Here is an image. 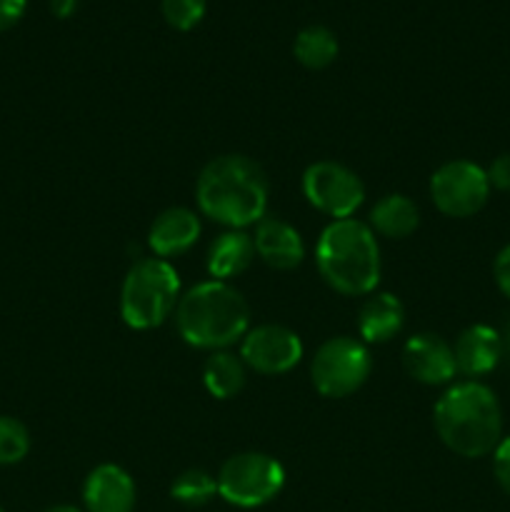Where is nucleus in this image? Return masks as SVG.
Listing matches in <instances>:
<instances>
[{"instance_id":"f257e3e1","label":"nucleus","mask_w":510,"mask_h":512,"mask_svg":"<svg viewBox=\"0 0 510 512\" xmlns=\"http://www.w3.org/2000/svg\"><path fill=\"white\" fill-rule=\"evenodd\" d=\"M195 200L208 220L225 230H245L268 215L270 180L248 155H218L200 170Z\"/></svg>"},{"instance_id":"f03ea898","label":"nucleus","mask_w":510,"mask_h":512,"mask_svg":"<svg viewBox=\"0 0 510 512\" xmlns=\"http://www.w3.org/2000/svg\"><path fill=\"white\" fill-rule=\"evenodd\" d=\"M433 425L450 453L478 460L493 455L503 440V408L493 388L480 380H463L440 395Z\"/></svg>"},{"instance_id":"7ed1b4c3","label":"nucleus","mask_w":510,"mask_h":512,"mask_svg":"<svg viewBox=\"0 0 510 512\" xmlns=\"http://www.w3.org/2000/svg\"><path fill=\"white\" fill-rule=\"evenodd\" d=\"M315 268L325 285L345 298L375 293L383 260L370 225L358 218L330 220L315 243Z\"/></svg>"},{"instance_id":"20e7f679","label":"nucleus","mask_w":510,"mask_h":512,"mask_svg":"<svg viewBox=\"0 0 510 512\" xmlns=\"http://www.w3.org/2000/svg\"><path fill=\"white\" fill-rule=\"evenodd\" d=\"M175 330L190 348L228 350L250 330V305L235 285L203 280L180 295Z\"/></svg>"},{"instance_id":"39448f33","label":"nucleus","mask_w":510,"mask_h":512,"mask_svg":"<svg viewBox=\"0 0 510 512\" xmlns=\"http://www.w3.org/2000/svg\"><path fill=\"white\" fill-rule=\"evenodd\" d=\"M180 275L163 258H140L125 273L120 288V318L133 330L160 328L180 300Z\"/></svg>"},{"instance_id":"423d86ee","label":"nucleus","mask_w":510,"mask_h":512,"mask_svg":"<svg viewBox=\"0 0 510 512\" xmlns=\"http://www.w3.org/2000/svg\"><path fill=\"white\" fill-rule=\"evenodd\" d=\"M218 495L235 508H263L280 495L285 485V468L268 453L248 450L230 455L220 465Z\"/></svg>"},{"instance_id":"0eeeda50","label":"nucleus","mask_w":510,"mask_h":512,"mask_svg":"<svg viewBox=\"0 0 510 512\" xmlns=\"http://www.w3.org/2000/svg\"><path fill=\"white\" fill-rule=\"evenodd\" d=\"M373 373V358L360 338L335 335L320 343L310 363V380L323 398L340 400L358 393Z\"/></svg>"},{"instance_id":"6e6552de","label":"nucleus","mask_w":510,"mask_h":512,"mask_svg":"<svg viewBox=\"0 0 510 512\" xmlns=\"http://www.w3.org/2000/svg\"><path fill=\"white\" fill-rule=\"evenodd\" d=\"M430 200L448 218H473L490 198L485 168L473 160H448L430 175Z\"/></svg>"},{"instance_id":"1a4fd4ad","label":"nucleus","mask_w":510,"mask_h":512,"mask_svg":"<svg viewBox=\"0 0 510 512\" xmlns=\"http://www.w3.org/2000/svg\"><path fill=\"white\" fill-rule=\"evenodd\" d=\"M303 195L318 213L330 220L353 218L365 203V185L355 170L335 160L310 163L303 173Z\"/></svg>"},{"instance_id":"9d476101","label":"nucleus","mask_w":510,"mask_h":512,"mask_svg":"<svg viewBox=\"0 0 510 512\" xmlns=\"http://www.w3.org/2000/svg\"><path fill=\"white\" fill-rule=\"evenodd\" d=\"M238 355L248 370L275 378L290 373L303 360V340L288 325L260 323L243 335Z\"/></svg>"},{"instance_id":"9b49d317","label":"nucleus","mask_w":510,"mask_h":512,"mask_svg":"<svg viewBox=\"0 0 510 512\" xmlns=\"http://www.w3.org/2000/svg\"><path fill=\"white\" fill-rule=\"evenodd\" d=\"M400 360H403L405 373L415 383L430 385V388L450 385L455 375H458L453 345L435 333L410 335L405 340L403 350H400Z\"/></svg>"},{"instance_id":"f8f14e48","label":"nucleus","mask_w":510,"mask_h":512,"mask_svg":"<svg viewBox=\"0 0 510 512\" xmlns=\"http://www.w3.org/2000/svg\"><path fill=\"white\" fill-rule=\"evenodd\" d=\"M85 512H135V480L125 468L103 463L83 483Z\"/></svg>"},{"instance_id":"ddd939ff","label":"nucleus","mask_w":510,"mask_h":512,"mask_svg":"<svg viewBox=\"0 0 510 512\" xmlns=\"http://www.w3.org/2000/svg\"><path fill=\"white\" fill-rule=\"evenodd\" d=\"M455 368L468 380H478L493 373L503 360V340L493 325H468L453 343Z\"/></svg>"},{"instance_id":"4468645a","label":"nucleus","mask_w":510,"mask_h":512,"mask_svg":"<svg viewBox=\"0 0 510 512\" xmlns=\"http://www.w3.org/2000/svg\"><path fill=\"white\" fill-rule=\"evenodd\" d=\"M255 255L273 270H293L305 260L303 235L288 220L265 215L253 233Z\"/></svg>"},{"instance_id":"2eb2a0df","label":"nucleus","mask_w":510,"mask_h":512,"mask_svg":"<svg viewBox=\"0 0 510 512\" xmlns=\"http://www.w3.org/2000/svg\"><path fill=\"white\" fill-rule=\"evenodd\" d=\"M200 230H203L200 215L195 210L183 208V205H175V208L163 210L153 220L148 230V245L155 258H178L198 243Z\"/></svg>"},{"instance_id":"dca6fc26","label":"nucleus","mask_w":510,"mask_h":512,"mask_svg":"<svg viewBox=\"0 0 510 512\" xmlns=\"http://www.w3.org/2000/svg\"><path fill=\"white\" fill-rule=\"evenodd\" d=\"M405 325V308L393 293L365 295L358 310V335L365 345H385L398 338Z\"/></svg>"},{"instance_id":"f3484780","label":"nucleus","mask_w":510,"mask_h":512,"mask_svg":"<svg viewBox=\"0 0 510 512\" xmlns=\"http://www.w3.org/2000/svg\"><path fill=\"white\" fill-rule=\"evenodd\" d=\"M255 258L258 255H255L253 235L245 233V230H225L210 243L205 268L213 280L230 283V278H238L240 273H245Z\"/></svg>"},{"instance_id":"a211bd4d","label":"nucleus","mask_w":510,"mask_h":512,"mask_svg":"<svg viewBox=\"0 0 510 512\" xmlns=\"http://www.w3.org/2000/svg\"><path fill=\"white\" fill-rule=\"evenodd\" d=\"M368 225L375 235L388 240H405L418 230L420 210L415 200L403 193H388L370 208Z\"/></svg>"},{"instance_id":"6ab92c4d","label":"nucleus","mask_w":510,"mask_h":512,"mask_svg":"<svg viewBox=\"0 0 510 512\" xmlns=\"http://www.w3.org/2000/svg\"><path fill=\"white\" fill-rule=\"evenodd\" d=\"M248 380L243 358L230 350H213L203 365V385L215 400L238 398Z\"/></svg>"},{"instance_id":"aec40b11","label":"nucleus","mask_w":510,"mask_h":512,"mask_svg":"<svg viewBox=\"0 0 510 512\" xmlns=\"http://www.w3.org/2000/svg\"><path fill=\"white\" fill-rule=\"evenodd\" d=\"M338 38L325 25H308L295 35L293 55L303 68L323 70L338 58Z\"/></svg>"},{"instance_id":"412c9836","label":"nucleus","mask_w":510,"mask_h":512,"mask_svg":"<svg viewBox=\"0 0 510 512\" xmlns=\"http://www.w3.org/2000/svg\"><path fill=\"white\" fill-rule=\"evenodd\" d=\"M215 495H218V480H215L208 470L200 468L183 470V473L173 480V485H170V498H173L175 503L185 505V508L208 505Z\"/></svg>"},{"instance_id":"4be33fe9","label":"nucleus","mask_w":510,"mask_h":512,"mask_svg":"<svg viewBox=\"0 0 510 512\" xmlns=\"http://www.w3.org/2000/svg\"><path fill=\"white\" fill-rule=\"evenodd\" d=\"M30 453V430L13 415H0V465H18Z\"/></svg>"},{"instance_id":"5701e85b","label":"nucleus","mask_w":510,"mask_h":512,"mask_svg":"<svg viewBox=\"0 0 510 512\" xmlns=\"http://www.w3.org/2000/svg\"><path fill=\"white\" fill-rule=\"evenodd\" d=\"M205 8H208L205 0H160L165 23L175 30H183V33L193 30L203 20Z\"/></svg>"},{"instance_id":"b1692460","label":"nucleus","mask_w":510,"mask_h":512,"mask_svg":"<svg viewBox=\"0 0 510 512\" xmlns=\"http://www.w3.org/2000/svg\"><path fill=\"white\" fill-rule=\"evenodd\" d=\"M493 475L498 480L500 490L510 495V435L500 440L498 448L493 450Z\"/></svg>"},{"instance_id":"393cba45","label":"nucleus","mask_w":510,"mask_h":512,"mask_svg":"<svg viewBox=\"0 0 510 512\" xmlns=\"http://www.w3.org/2000/svg\"><path fill=\"white\" fill-rule=\"evenodd\" d=\"M485 175H488L490 188L500 190V193H510V153L498 155V158L485 168Z\"/></svg>"},{"instance_id":"a878e982","label":"nucleus","mask_w":510,"mask_h":512,"mask_svg":"<svg viewBox=\"0 0 510 512\" xmlns=\"http://www.w3.org/2000/svg\"><path fill=\"white\" fill-rule=\"evenodd\" d=\"M493 278L500 293L510 300V243L505 245V248H500V253L495 255Z\"/></svg>"},{"instance_id":"bb28decb","label":"nucleus","mask_w":510,"mask_h":512,"mask_svg":"<svg viewBox=\"0 0 510 512\" xmlns=\"http://www.w3.org/2000/svg\"><path fill=\"white\" fill-rule=\"evenodd\" d=\"M25 8H28V0H0V33L13 28L25 15Z\"/></svg>"},{"instance_id":"cd10ccee","label":"nucleus","mask_w":510,"mask_h":512,"mask_svg":"<svg viewBox=\"0 0 510 512\" xmlns=\"http://www.w3.org/2000/svg\"><path fill=\"white\" fill-rule=\"evenodd\" d=\"M78 8V0H50V13L55 18H70Z\"/></svg>"},{"instance_id":"c85d7f7f","label":"nucleus","mask_w":510,"mask_h":512,"mask_svg":"<svg viewBox=\"0 0 510 512\" xmlns=\"http://www.w3.org/2000/svg\"><path fill=\"white\" fill-rule=\"evenodd\" d=\"M500 340H503V360L510 363V320L503 325V330H500Z\"/></svg>"},{"instance_id":"c756f323","label":"nucleus","mask_w":510,"mask_h":512,"mask_svg":"<svg viewBox=\"0 0 510 512\" xmlns=\"http://www.w3.org/2000/svg\"><path fill=\"white\" fill-rule=\"evenodd\" d=\"M43 512H83V510L75 508V505H53V508H48Z\"/></svg>"},{"instance_id":"7c9ffc66","label":"nucleus","mask_w":510,"mask_h":512,"mask_svg":"<svg viewBox=\"0 0 510 512\" xmlns=\"http://www.w3.org/2000/svg\"><path fill=\"white\" fill-rule=\"evenodd\" d=\"M0 512H5V510H3V508H0Z\"/></svg>"}]
</instances>
